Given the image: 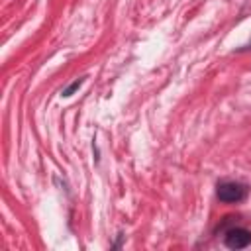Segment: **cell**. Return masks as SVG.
Returning a JSON list of instances; mask_svg holds the SVG:
<instances>
[{
  "mask_svg": "<svg viewBox=\"0 0 251 251\" xmlns=\"http://www.w3.org/2000/svg\"><path fill=\"white\" fill-rule=\"evenodd\" d=\"M247 192H249V188H247L245 184H241V182L227 180V182L218 184V198H220L222 202H229V204L241 202V200L247 198Z\"/></svg>",
  "mask_w": 251,
  "mask_h": 251,
  "instance_id": "1",
  "label": "cell"
},
{
  "mask_svg": "<svg viewBox=\"0 0 251 251\" xmlns=\"http://www.w3.org/2000/svg\"><path fill=\"white\" fill-rule=\"evenodd\" d=\"M224 243L229 249H243L251 243V231L245 229V227H231V229L226 231Z\"/></svg>",
  "mask_w": 251,
  "mask_h": 251,
  "instance_id": "2",
  "label": "cell"
},
{
  "mask_svg": "<svg viewBox=\"0 0 251 251\" xmlns=\"http://www.w3.org/2000/svg\"><path fill=\"white\" fill-rule=\"evenodd\" d=\"M82 80H84V78H78V80H75V82H73L69 88H65V90H63V96H71V94H73V92H75V90H76V88L82 84Z\"/></svg>",
  "mask_w": 251,
  "mask_h": 251,
  "instance_id": "3",
  "label": "cell"
}]
</instances>
